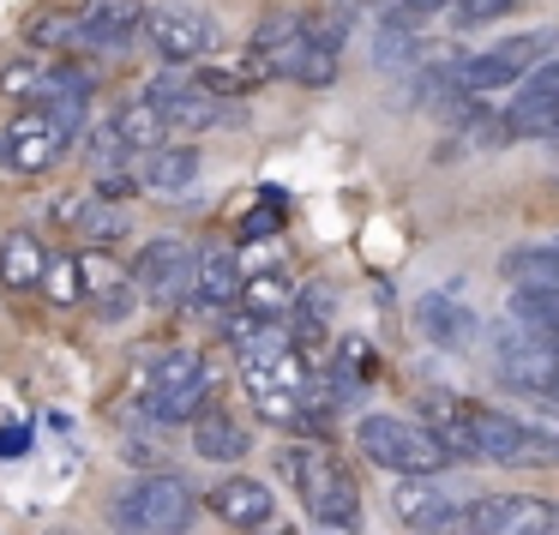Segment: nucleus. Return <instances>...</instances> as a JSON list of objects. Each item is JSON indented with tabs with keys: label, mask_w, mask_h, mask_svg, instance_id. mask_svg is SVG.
<instances>
[{
	"label": "nucleus",
	"mask_w": 559,
	"mask_h": 535,
	"mask_svg": "<svg viewBox=\"0 0 559 535\" xmlns=\"http://www.w3.org/2000/svg\"><path fill=\"white\" fill-rule=\"evenodd\" d=\"M283 475L295 482L301 506L313 511L319 523H331V530H355V518H361V494H355V475L343 469L325 445H289L283 451Z\"/></svg>",
	"instance_id": "nucleus-1"
},
{
	"label": "nucleus",
	"mask_w": 559,
	"mask_h": 535,
	"mask_svg": "<svg viewBox=\"0 0 559 535\" xmlns=\"http://www.w3.org/2000/svg\"><path fill=\"white\" fill-rule=\"evenodd\" d=\"M355 445L391 475H433L439 482V469H451V451L439 445L433 427L403 421V415H361L355 421Z\"/></svg>",
	"instance_id": "nucleus-2"
},
{
	"label": "nucleus",
	"mask_w": 559,
	"mask_h": 535,
	"mask_svg": "<svg viewBox=\"0 0 559 535\" xmlns=\"http://www.w3.org/2000/svg\"><path fill=\"white\" fill-rule=\"evenodd\" d=\"M481 343H487V367H493V379H506L511 391H523V397H547V391H559V349L547 337L511 325V319H493V325H481Z\"/></svg>",
	"instance_id": "nucleus-3"
},
{
	"label": "nucleus",
	"mask_w": 559,
	"mask_h": 535,
	"mask_svg": "<svg viewBox=\"0 0 559 535\" xmlns=\"http://www.w3.org/2000/svg\"><path fill=\"white\" fill-rule=\"evenodd\" d=\"M115 518H121L133 535H181L187 518H193V487H187L181 475L157 469V475L133 482L121 499H115Z\"/></svg>",
	"instance_id": "nucleus-4"
},
{
	"label": "nucleus",
	"mask_w": 559,
	"mask_h": 535,
	"mask_svg": "<svg viewBox=\"0 0 559 535\" xmlns=\"http://www.w3.org/2000/svg\"><path fill=\"white\" fill-rule=\"evenodd\" d=\"M127 277H133V289L151 295V301H187V289H193V253H187L181 241H169V235H157V241L139 247Z\"/></svg>",
	"instance_id": "nucleus-5"
},
{
	"label": "nucleus",
	"mask_w": 559,
	"mask_h": 535,
	"mask_svg": "<svg viewBox=\"0 0 559 535\" xmlns=\"http://www.w3.org/2000/svg\"><path fill=\"white\" fill-rule=\"evenodd\" d=\"M469 457H481V463H547L554 451L535 445V439L523 433L518 415H499V409L469 403Z\"/></svg>",
	"instance_id": "nucleus-6"
},
{
	"label": "nucleus",
	"mask_w": 559,
	"mask_h": 535,
	"mask_svg": "<svg viewBox=\"0 0 559 535\" xmlns=\"http://www.w3.org/2000/svg\"><path fill=\"white\" fill-rule=\"evenodd\" d=\"M145 37L157 43L163 61H205L217 49V25L193 7H163V13H145Z\"/></svg>",
	"instance_id": "nucleus-7"
},
{
	"label": "nucleus",
	"mask_w": 559,
	"mask_h": 535,
	"mask_svg": "<svg viewBox=\"0 0 559 535\" xmlns=\"http://www.w3.org/2000/svg\"><path fill=\"white\" fill-rule=\"evenodd\" d=\"M79 283H85V295L97 301V313L109 319V325H121V319H133L139 307V289L133 277H127L121 265H115L103 247H91V253H79Z\"/></svg>",
	"instance_id": "nucleus-8"
},
{
	"label": "nucleus",
	"mask_w": 559,
	"mask_h": 535,
	"mask_svg": "<svg viewBox=\"0 0 559 535\" xmlns=\"http://www.w3.org/2000/svg\"><path fill=\"white\" fill-rule=\"evenodd\" d=\"M415 337L433 343V349H469L475 337H481V319L469 313V307H457L451 295H427V301H415Z\"/></svg>",
	"instance_id": "nucleus-9"
},
{
	"label": "nucleus",
	"mask_w": 559,
	"mask_h": 535,
	"mask_svg": "<svg viewBox=\"0 0 559 535\" xmlns=\"http://www.w3.org/2000/svg\"><path fill=\"white\" fill-rule=\"evenodd\" d=\"M205 506L217 511L223 523H235V530H265L271 518H277V499H271L265 482H253V475H229V482H217L205 494Z\"/></svg>",
	"instance_id": "nucleus-10"
},
{
	"label": "nucleus",
	"mask_w": 559,
	"mask_h": 535,
	"mask_svg": "<svg viewBox=\"0 0 559 535\" xmlns=\"http://www.w3.org/2000/svg\"><path fill=\"white\" fill-rule=\"evenodd\" d=\"M199 151L193 145H163L151 151V157H133V181L145 187V193H163V199H181L199 187Z\"/></svg>",
	"instance_id": "nucleus-11"
},
{
	"label": "nucleus",
	"mask_w": 559,
	"mask_h": 535,
	"mask_svg": "<svg viewBox=\"0 0 559 535\" xmlns=\"http://www.w3.org/2000/svg\"><path fill=\"white\" fill-rule=\"evenodd\" d=\"M391 511H397V523H409V530L433 535L439 523L457 511V499H451L445 487L433 482V475H397V487H391Z\"/></svg>",
	"instance_id": "nucleus-12"
},
{
	"label": "nucleus",
	"mask_w": 559,
	"mask_h": 535,
	"mask_svg": "<svg viewBox=\"0 0 559 535\" xmlns=\"http://www.w3.org/2000/svg\"><path fill=\"white\" fill-rule=\"evenodd\" d=\"M61 151H67V139L55 133L43 115H19V121L7 127V169H19V175L55 169V163H61Z\"/></svg>",
	"instance_id": "nucleus-13"
},
{
	"label": "nucleus",
	"mask_w": 559,
	"mask_h": 535,
	"mask_svg": "<svg viewBox=\"0 0 559 535\" xmlns=\"http://www.w3.org/2000/svg\"><path fill=\"white\" fill-rule=\"evenodd\" d=\"M241 295V259L229 247H211L193 253V289H187V313H211V307L235 301Z\"/></svg>",
	"instance_id": "nucleus-14"
},
{
	"label": "nucleus",
	"mask_w": 559,
	"mask_h": 535,
	"mask_svg": "<svg viewBox=\"0 0 559 535\" xmlns=\"http://www.w3.org/2000/svg\"><path fill=\"white\" fill-rule=\"evenodd\" d=\"M145 391L151 397H211V367L199 349H163L157 361L145 367Z\"/></svg>",
	"instance_id": "nucleus-15"
},
{
	"label": "nucleus",
	"mask_w": 559,
	"mask_h": 535,
	"mask_svg": "<svg viewBox=\"0 0 559 535\" xmlns=\"http://www.w3.org/2000/svg\"><path fill=\"white\" fill-rule=\"evenodd\" d=\"M193 451L205 463H241L247 451H253V439H247V427L235 421V415H223V409H205L193 421Z\"/></svg>",
	"instance_id": "nucleus-16"
},
{
	"label": "nucleus",
	"mask_w": 559,
	"mask_h": 535,
	"mask_svg": "<svg viewBox=\"0 0 559 535\" xmlns=\"http://www.w3.org/2000/svg\"><path fill=\"white\" fill-rule=\"evenodd\" d=\"M43 271H49V253H43L37 235L25 229L0 235V283L7 289H43Z\"/></svg>",
	"instance_id": "nucleus-17"
},
{
	"label": "nucleus",
	"mask_w": 559,
	"mask_h": 535,
	"mask_svg": "<svg viewBox=\"0 0 559 535\" xmlns=\"http://www.w3.org/2000/svg\"><path fill=\"white\" fill-rule=\"evenodd\" d=\"M139 19H145V7L139 0H85V13H79V43H121L139 31Z\"/></svg>",
	"instance_id": "nucleus-18"
},
{
	"label": "nucleus",
	"mask_w": 559,
	"mask_h": 535,
	"mask_svg": "<svg viewBox=\"0 0 559 535\" xmlns=\"http://www.w3.org/2000/svg\"><path fill=\"white\" fill-rule=\"evenodd\" d=\"M506 283L523 295H554L559 301V247H518V253H506Z\"/></svg>",
	"instance_id": "nucleus-19"
},
{
	"label": "nucleus",
	"mask_w": 559,
	"mask_h": 535,
	"mask_svg": "<svg viewBox=\"0 0 559 535\" xmlns=\"http://www.w3.org/2000/svg\"><path fill=\"white\" fill-rule=\"evenodd\" d=\"M241 313L265 319V325H289L295 313V283L283 271H259V277L241 283Z\"/></svg>",
	"instance_id": "nucleus-20"
},
{
	"label": "nucleus",
	"mask_w": 559,
	"mask_h": 535,
	"mask_svg": "<svg viewBox=\"0 0 559 535\" xmlns=\"http://www.w3.org/2000/svg\"><path fill=\"white\" fill-rule=\"evenodd\" d=\"M265 79H271V67L259 61V55H247V61L199 67V73H193V91H205L211 103H223V97H247V91H259Z\"/></svg>",
	"instance_id": "nucleus-21"
},
{
	"label": "nucleus",
	"mask_w": 559,
	"mask_h": 535,
	"mask_svg": "<svg viewBox=\"0 0 559 535\" xmlns=\"http://www.w3.org/2000/svg\"><path fill=\"white\" fill-rule=\"evenodd\" d=\"M109 127H115V139H121L127 157H151V151L169 145V127H163V115L151 109V103H127Z\"/></svg>",
	"instance_id": "nucleus-22"
},
{
	"label": "nucleus",
	"mask_w": 559,
	"mask_h": 535,
	"mask_svg": "<svg viewBox=\"0 0 559 535\" xmlns=\"http://www.w3.org/2000/svg\"><path fill=\"white\" fill-rule=\"evenodd\" d=\"M499 61L511 67V73H535V67H547V61H559V31H530V37H511V43H499Z\"/></svg>",
	"instance_id": "nucleus-23"
},
{
	"label": "nucleus",
	"mask_w": 559,
	"mask_h": 535,
	"mask_svg": "<svg viewBox=\"0 0 559 535\" xmlns=\"http://www.w3.org/2000/svg\"><path fill=\"white\" fill-rule=\"evenodd\" d=\"M73 229L85 235L91 247H109V241H121V235H127V211H121V205H103V199H91V205L79 211Z\"/></svg>",
	"instance_id": "nucleus-24"
},
{
	"label": "nucleus",
	"mask_w": 559,
	"mask_h": 535,
	"mask_svg": "<svg viewBox=\"0 0 559 535\" xmlns=\"http://www.w3.org/2000/svg\"><path fill=\"white\" fill-rule=\"evenodd\" d=\"M349 31H355V7H337V13L301 19V37H307V49H331V55H337L343 43H349Z\"/></svg>",
	"instance_id": "nucleus-25"
},
{
	"label": "nucleus",
	"mask_w": 559,
	"mask_h": 535,
	"mask_svg": "<svg viewBox=\"0 0 559 535\" xmlns=\"http://www.w3.org/2000/svg\"><path fill=\"white\" fill-rule=\"evenodd\" d=\"M25 43L31 49H73L79 43V19H67V13H37L25 25Z\"/></svg>",
	"instance_id": "nucleus-26"
},
{
	"label": "nucleus",
	"mask_w": 559,
	"mask_h": 535,
	"mask_svg": "<svg viewBox=\"0 0 559 535\" xmlns=\"http://www.w3.org/2000/svg\"><path fill=\"white\" fill-rule=\"evenodd\" d=\"M43 289H49L55 307H79L85 301V283H79V259H49L43 271Z\"/></svg>",
	"instance_id": "nucleus-27"
},
{
	"label": "nucleus",
	"mask_w": 559,
	"mask_h": 535,
	"mask_svg": "<svg viewBox=\"0 0 559 535\" xmlns=\"http://www.w3.org/2000/svg\"><path fill=\"white\" fill-rule=\"evenodd\" d=\"M43 85H49V67H43V61L0 67V91H7V97H43Z\"/></svg>",
	"instance_id": "nucleus-28"
},
{
	"label": "nucleus",
	"mask_w": 559,
	"mask_h": 535,
	"mask_svg": "<svg viewBox=\"0 0 559 535\" xmlns=\"http://www.w3.org/2000/svg\"><path fill=\"white\" fill-rule=\"evenodd\" d=\"M85 115H91V97H55L43 121H49L61 139H73V133H85Z\"/></svg>",
	"instance_id": "nucleus-29"
},
{
	"label": "nucleus",
	"mask_w": 559,
	"mask_h": 535,
	"mask_svg": "<svg viewBox=\"0 0 559 535\" xmlns=\"http://www.w3.org/2000/svg\"><path fill=\"white\" fill-rule=\"evenodd\" d=\"M289 79H301V85L325 91L331 79H337V55H331V49H301V61H295V73H289Z\"/></svg>",
	"instance_id": "nucleus-30"
},
{
	"label": "nucleus",
	"mask_w": 559,
	"mask_h": 535,
	"mask_svg": "<svg viewBox=\"0 0 559 535\" xmlns=\"http://www.w3.org/2000/svg\"><path fill=\"white\" fill-rule=\"evenodd\" d=\"M145 415H157V421H199V415H205V397H193V391H187V397H151Z\"/></svg>",
	"instance_id": "nucleus-31"
},
{
	"label": "nucleus",
	"mask_w": 559,
	"mask_h": 535,
	"mask_svg": "<svg viewBox=\"0 0 559 535\" xmlns=\"http://www.w3.org/2000/svg\"><path fill=\"white\" fill-rule=\"evenodd\" d=\"M85 145H91V163H97V175H103V169H121L127 151H121V139H115V127H97Z\"/></svg>",
	"instance_id": "nucleus-32"
},
{
	"label": "nucleus",
	"mask_w": 559,
	"mask_h": 535,
	"mask_svg": "<svg viewBox=\"0 0 559 535\" xmlns=\"http://www.w3.org/2000/svg\"><path fill=\"white\" fill-rule=\"evenodd\" d=\"M518 0H457V19L463 25H487V19H506Z\"/></svg>",
	"instance_id": "nucleus-33"
},
{
	"label": "nucleus",
	"mask_w": 559,
	"mask_h": 535,
	"mask_svg": "<svg viewBox=\"0 0 559 535\" xmlns=\"http://www.w3.org/2000/svg\"><path fill=\"white\" fill-rule=\"evenodd\" d=\"M277 199H265V211H253V217H247L241 223V235H247V241H259V235H277Z\"/></svg>",
	"instance_id": "nucleus-34"
},
{
	"label": "nucleus",
	"mask_w": 559,
	"mask_h": 535,
	"mask_svg": "<svg viewBox=\"0 0 559 535\" xmlns=\"http://www.w3.org/2000/svg\"><path fill=\"white\" fill-rule=\"evenodd\" d=\"M445 7H457V0H397L391 13H403L409 25H421V19H433V13H445Z\"/></svg>",
	"instance_id": "nucleus-35"
},
{
	"label": "nucleus",
	"mask_w": 559,
	"mask_h": 535,
	"mask_svg": "<svg viewBox=\"0 0 559 535\" xmlns=\"http://www.w3.org/2000/svg\"><path fill=\"white\" fill-rule=\"evenodd\" d=\"M121 457L133 463V469H151V475H157L163 451H157V445H145V439H127V445H121Z\"/></svg>",
	"instance_id": "nucleus-36"
},
{
	"label": "nucleus",
	"mask_w": 559,
	"mask_h": 535,
	"mask_svg": "<svg viewBox=\"0 0 559 535\" xmlns=\"http://www.w3.org/2000/svg\"><path fill=\"white\" fill-rule=\"evenodd\" d=\"M343 367H355V373H367V367H373V349H367L361 337H349V343H343Z\"/></svg>",
	"instance_id": "nucleus-37"
},
{
	"label": "nucleus",
	"mask_w": 559,
	"mask_h": 535,
	"mask_svg": "<svg viewBox=\"0 0 559 535\" xmlns=\"http://www.w3.org/2000/svg\"><path fill=\"white\" fill-rule=\"evenodd\" d=\"M79 211H85V199H79V193H67V199H55V211H49V217H55V223H79Z\"/></svg>",
	"instance_id": "nucleus-38"
},
{
	"label": "nucleus",
	"mask_w": 559,
	"mask_h": 535,
	"mask_svg": "<svg viewBox=\"0 0 559 535\" xmlns=\"http://www.w3.org/2000/svg\"><path fill=\"white\" fill-rule=\"evenodd\" d=\"M349 7H379V13H385V0H349Z\"/></svg>",
	"instance_id": "nucleus-39"
},
{
	"label": "nucleus",
	"mask_w": 559,
	"mask_h": 535,
	"mask_svg": "<svg viewBox=\"0 0 559 535\" xmlns=\"http://www.w3.org/2000/svg\"><path fill=\"white\" fill-rule=\"evenodd\" d=\"M0 163H7V139H0Z\"/></svg>",
	"instance_id": "nucleus-40"
},
{
	"label": "nucleus",
	"mask_w": 559,
	"mask_h": 535,
	"mask_svg": "<svg viewBox=\"0 0 559 535\" xmlns=\"http://www.w3.org/2000/svg\"><path fill=\"white\" fill-rule=\"evenodd\" d=\"M55 535H73V530H55Z\"/></svg>",
	"instance_id": "nucleus-41"
}]
</instances>
